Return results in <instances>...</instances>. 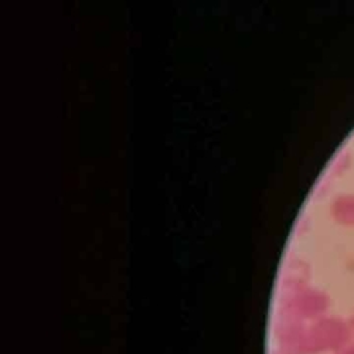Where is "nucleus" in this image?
<instances>
[{
  "label": "nucleus",
  "mask_w": 354,
  "mask_h": 354,
  "mask_svg": "<svg viewBox=\"0 0 354 354\" xmlns=\"http://www.w3.org/2000/svg\"><path fill=\"white\" fill-rule=\"evenodd\" d=\"M337 354H354V348H344L343 351H340Z\"/></svg>",
  "instance_id": "nucleus-1"
}]
</instances>
